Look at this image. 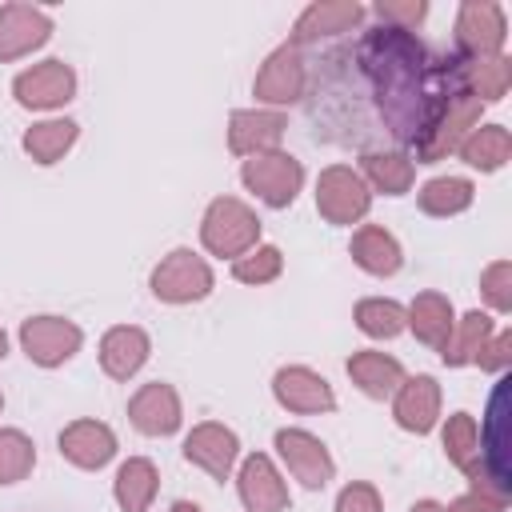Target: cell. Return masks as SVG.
Masks as SVG:
<instances>
[{
    "label": "cell",
    "instance_id": "cell-21",
    "mask_svg": "<svg viewBox=\"0 0 512 512\" xmlns=\"http://www.w3.org/2000/svg\"><path fill=\"white\" fill-rule=\"evenodd\" d=\"M60 456L84 472H96L116 456V432L104 420H72L60 432Z\"/></svg>",
    "mask_w": 512,
    "mask_h": 512
},
{
    "label": "cell",
    "instance_id": "cell-28",
    "mask_svg": "<svg viewBox=\"0 0 512 512\" xmlns=\"http://www.w3.org/2000/svg\"><path fill=\"white\" fill-rule=\"evenodd\" d=\"M492 332H496V324H492V316L488 312H464L456 324H452V332H448V340H444V348H440V360L448 364V368H464V364H476V356H480V348L492 340Z\"/></svg>",
    "mask_w": 512,
    "mask_h": 512
},
{
    "label": "cell",
    "instance_id": "cell-40",
    "mask_svg": "<svg viewBox=\"0 0 512 512\" xmlns=\"http://www.w3.org/2000/svg\"><path fill=\"white\" fill-rule=\"evenodd\" d=\"M476 364H480L484 372L504 376V372H508V364H512V332H492V340L480 348Z\"/></svg>",
    "mask_w": 512,
    "mask_h": 512
},
{
    "label": "cell",
    "instance_id": "cell-19",
    "mask_svg": "<svg viewBox=\"0 0 512 512\" xmlns=\"http://www.w3.org/2000/svg\"><path fill=\"white\" fill-rule=\"evenodd\" d=\"M236 488H240V504L248 512H284L288 508V484L276 472V464L264 452H252L240 472H236Z\"/></svg>",
    "mask_w": 512,
    "mask_h": 512
},
{
    "label": "cell",
    "instance_id": "cell-44",
    "mask_svg": "<svg viewBox=\"0 0 512 512\" xmlns=\"http://www.w3.org/2000/svg\"><path fill=\"white\" fill-rule=\"evenodd\" d=\"M4 352H8V336H4V328H0V360H4Z\"/></svg>",
    "mask_w": 512,
    "mask_h": 512
},
{
    "label": "cell",
    "instance_id": "cell-23",
    "mask_svg": "<svg viewBox=\"0 0 512 512\" xmlns=\"http://www.w3.org/2000/svg\"><path fill=\"white\" fill-rule=\"evenodd\" d=\"M456 84L476 96L480 104H496L508 96V84H512V60L508 56H456Z\"/></svg>",
    "mask_w": 512,
    "mask_h": 512
},
{
    "label": "cell",
    "instance_id": "cell-4",
    "mask_svg": "<svg viewBox=\"0 0 512 512\" xmlns=\"http://www.w3.org/2000/svg\"><path fill=\"white\" fill-rule=\"evenodd\" d=\"M212 284H216V276H212L208 260L196 256L192 248H172L148 276L152 296L164 304H196L212 292Z\"/></svg>",
    "mask_w": 512,
    "mask_h": 512
},
{
    "label": "cell",
    "instance_id": "cell-6",
    "mask_svg": "<svg viewBox=\"0 0 512 512\" xmlns=\"http://www.w3.org/2000/svg\"><path fill=\"white\" fill-rule=\"evenodd\" d=\"M372 208V192L348 164H328L316 180V212L328 224H356Z\"/></svg>",
    "mask_w": 512,
    "mask_h": 512
},
{
    "label": "cell",
    "instance_id": "cell-33",
    "mask_svg": "<svg viewBox=\"0 0 512 512\" xmlns=\"http://www.w3.org/2000/svg\"><path fill=\"white\" fill-rule=\"evenodd\" d=\"M76 120H40L24 132V152L36 164H56L72 144H76Z\"/></svg>",
    "mask_w": 512,
    "mask_h": 512
},
{
    "label": "cell",
    "instance_id": "cell-14",
    "mask_svg": "<svg viewBox=\"0 0 512 512\" xmlns=\"http://www.w3.org/2000/svg\"><path fill=\"white\" fill-rule=\"evenodd\" d=\"M236 456H240L236 432L224 428V424H216V420H204V424H196L184 436V460L196 464V468H204L212 480H228Z\"/></svg>",
    "mask_w": 512,
    "mask_h": 512
},
{
    "label": "cell",
    "instance_id": "cell-2",
    "mask_svg": "<svg viewBox=\"0 0 512 512\" xmlns=\"http://www.w3.org/2000/svg\"><path fill=\"white\" fill-rule=\"evenodd\" d=\"M200 240L212 256H232L236 260V256H244L248 248L260 244V216L236 196H216L204 208Z\"/></svg>",
    "mask_w": 512,
    "mask_h": 512
},
{
    "label": "cell",
    "instance_id": "cell-18",
    "mask_svg": "<svg viewBox=\"0 0 512 512\" xmlns=\"http://www.w3.org/2000/svg\"><path fill=\"white\" fill-rule=\"evenodd\" d=\"M128 420H132V428L144 432V436H172V432L180 428V420H184L176 388L164 384V380L144 384V388L128 400Z\"/></svg>",
    "mask_w": 512,
    "mask_h": 512
},
{
    "label": "cell",
    "instance_id": "cell-25",
    "mask_svg": "<svg viewBox=\"0 0 512 512\" xmlns=\"http://www.w3.org/2000/svg\"><path fill=\"white\" fill-rule=\"evenodd\" d=\"M352 260L368 272V276H396L400 264H404V252L396 244V236L380 224H360L352 232V244H348Z\"/></svg>",
    "mask_w": 512,
    "mask_h": 512
},
{
    "label": "cell",
    "instance_id": "cell-26",
    "mask_svg": "<svg viewBox=\"0 0 512 512\" xmlns=\"http://www.w3.org/2000/svg\"><path fill=\"white\" fill-rule=\"evenodd\" d=\"M456 316H452V300L440 292H420L408 308H404V328H412V336L428 348H444L448 332H452Z\"/></svg>",
    "mask_w": 512,
    "mask_h": 512
},
{
    "label": "cell",
    "instance_id": "cell-31",
    "mask_svg": "<svg viewBox=\"0 0 512 512\" xmlns=\"http://www.w3.org/2000/svg\"><path fill=\"white\" fill-rule=\"evenodd\" d=\"M472 200H476V188L464 176H432L416 192V204L424 216H460L464 208H472Z\"/></svg>",
    "mask_w": 512,
    "mask_h": 512
},
{
    "label": "cell",
    "instance_id": "cell-29",
    "mask_svg": "<svg viewBox=\"0 0 512 512\" xmlns=\"http://www.w3.org/2000/svg\"><path fill=\"white\" fill-rule=\"evenodd\" d=\"M116 504L120 512H148V504L156 500L160 492V472L152 460L144 456H128L120 468H116Z\"/></svg>",
    "mask_w": 512,
    "mask_h": 512
},
{
    "label": "cell",
    "instance_id": "cell-13",
    "mask_svg": "<svg viewBox=\"0 0 512 512\" xmlns=\"http://www.w3.org/2000/svg\"><path fill=\"white\" fill-rule=\"evenodd\" d=\"M272 396H276L280 408H288V412H304V416H312V412H332V408H336V392H332V384H328L320 372L304 368V364H288V368H280V372L272 376Z\"/></svg>",
    "mask_w": 512,
    "mask_h": 512
},
{
    "label": "cell",
    "instance_id": "cell-27",
    "mask_svg": "<svg viewBox=\"0 0 512 512\" xmlns=\"http://www.w3.org/2000/svg\"><path fill=\"white\" fill-rule=\"evenodd\" d=\"M360 172H364L360 180L372 184L384 196H404L416 180L412 156L408 152H384V148H364L360 152Z\"/></svg>",
    "mask_w": 512,
    "mask_h": 512
},
{
    "label": "cell",
    "instance_id": "cell-9",
    "mask_svg": "<svg viewBox=\"0 0 512 512\" xmlns=\"http://www.w3.org/2000/svg\"><path fill=\"white\" fill-rule=\"evenodd\" d=\"M304 88H308V68H304L300 48H292V44H280L276 52H268V60L260 64V72L252 80V96L272 108L296 104L304 96Z\"/></svg>",
    "mask_w": 512,
    "mask_h": 512
},
{
    "label": "cell",
    "instance_id": "cell-39",
    "mask_svg": "<svg viewBox=\"0 0 512 512\" xmlns=\"http://www.w3.org/2000/svg\"><path fill=\"white\" fill-rule=\"evenodd\" d=\"M336 512H384V504H380V492H376L372 484L352 480V484L340 488V496H336Z\"/></svg>",
    "mask_w": 512,
    "mask_h": 512
},
{
    "label": "cell",
    "instance_id": "cell-15",
    "mask_svg": "<svg viewBox=\"0 0 512 512\" xmlns=\"http://www.w3.org/2000/svg\"><path fill=\"white\" fill-rule=\"evenodd\" d=\"M360 20H364V8L356 0H316V4H308L296 16L288 44L292 48H304V44H316L324 36L352 32V28H360Z\"/></svg>",
    "mask_w": 512,
    "mask_h": 512
},
{
    "label": "cell",
    "instance_id": "cell-36",
    "mask_svg": "<svg viewBox=\"0 0 512 512\" xmlns=\"http://www.w3.org/2000/svg\"><path fill=\"white\" fill-rule=\"evenodd\" d=\"M280 268H284V252L276 244H256V248H248L244 256L232 260V276L240 284H268V280L280 276Z\"/></svg>",
    "mask_w": 512,
    "mask_h": 512
},
{
    "label": "cell",
    "instance_id": "cell-24",
    "mask_svg": "<svg viewBox=\"0 0 512 512\" xmlns=\"http://www.w3.org/2000/svg\"><path fill=\"white\" fill-rule=\"evenodd\" d=\"M348 376H352V384H356L364 396H372V400H388V396L404 384L400 360L388 356V352H376V348L352 352V356H348Z\"/></svg>",
    "mask_w": 512,
    "mask_h": 512
},
{
    "label": "cell",
    "instance_id": "cell-3",
    "mask_svg": "<svg viewBox=\"0 0 512 512\" xmlns=\"http://www.w3.org/2000/svg\"><path fill=\"white\" fill-rule=\"evenodd\" d=\"M480 108H484V104H480L476 96H468L464 88L448 92L444 104H440V112H436V120L428 124V132H424L420 144L412 148V152H416V164H436V160L452 156V152L464 144V136L480 124Z\"/></svg>",
    "mask_w": 512,
    "mask_h": 512
},
{
    "label": "cell",
    "instance_id": "cell-20",
    "mask_svg": "<svg viewBox=\"0 0 512 512\" xmlns=\"http://www.w3.org/2000/svg\"><path fill=\"white\" fill-rule=\"evenodd\" d=\"M288 120L280 112H264V108H236L228 116V148L236 156H260V152H276L284 140Z\"/></svg>",
    "mask_w": 512,
    "mask_h": 512
},
{
    "label": "cell",
    "instance_id": "cell-17",
    "mask_svg": "<svg viewBox=\"0 0 512 512\" xmlns=\"http://www.w3.org/2000/svg\"><path fill=\"white\" fill-rule=\"evenodd\" d=\"M392 416L404 432H432L440 420V384L436 376H404V384L392 392Z\"/></svg>",
    "mask_w": 512,
    "mask_h": 512
},
{
    "label": "cell",
    "instance_id": "cell-11",
    "mask_svg": "<svg viewBox=\"0 0 512 512\" xmlns=\"http://www.w3.org/2000/svg\"><path fill=\"white\" fill-rule=\"evenodd\" d=\"M480 468L484 476L512 496V468H508V376L496 380L488 412H484V432H480Z\"/></svg>",
    "mask_w": 512,
    "mask_h": 512
},
{
    "label": "cell",
    "instance_id": "cell-45",
    "mask_svg": "<svg viewBox=\"0 0 512 512\" xmlns=\"http://www.w3.org/2000/svg\"><path fill=\"white\" fill-rule=\"evenodd\" d=\"M0 408H4V396H0Z\"/></svg>",
    "mask_w": 512,
    "mask_h": 512
},
{
    "label": "cell",
    "instance_id": "cell-43",
    "mask_svg": "<svg viewBox=\"0 0 512 512\" xmlns=\"http://www.w3.org/2000/svg\"><path fill=\"white\" fill-rule=\"evenodd\" d=\"M168 512H204V508H200V504H192V500H176Z\"/></svg>",
    "mask_w": 512,
    "mask_h": 512
},
{
    "label": "cell",
    "instance_id": "cell-16",
    "mask_svg": "<svg viewBox=\"0 0 512 512\" xmlns=\"http://www.w3.org/2000/svg\"><path fill=\"white\" fill-rule=\"evenodd\" d=\"M52 20L44 8L32 4H0V60H20L48 44Z\"/></svg>",
    "mask_w": 512,
    "mask_h": 512
},
{
    "label": "cell",
    "instance_id": "cell-12",
    "mask_svg": "<svg viewBox=\"0 0 512 512\" xmlns=\"http://www.w3.org/2000/svg\"><path fill=\"white\" fill-rule=\"evenodd\" d=\"M276 452L284 460V468L304 484V488H324L336 476V460L324 448L320 436L304 432V428H280L276 432Z\"/></svg>",
    "mask_w": 512,
    "mask_h": 512
},
{
    "label": "cell",
    "instance_id": "cell-34",
    "mask_svg": "<svg viewBox=\"0 0 512 512\" xmlns=\"http://www.w3.org/2000/svg\"><path fill=\"white\" fill-rule=\"evenodd\" d=\"M356 328L372 340H392L404 332V308L384 296H368L356 304Z\"/></svg>",
    "mask_w": 512,
    "mask_h": 512
},
{
    "label": "cell",
    "instance_id": "cell-38",
    "mask_svg": "<svg viewBox=\"0 0 512 512\" xmlns=\"http://www.w3.org/2000/svg\"><path fill=\"white\" fill-rule=\"evenodd\" d=\"M372 12H376V20H380V24L412 32V28L428 16V4H424V0H380Z\"/></svg>",
    "mask_w": 512,
    "mask_h": 512
},
{
    "label": "cell",
    "instance_id": "cell-10",
    "mask_svg": "<svg viewBox=\"0 0 512 512\" xmlns=\"http://www.w3.org/2000/svg\"><path fill=\"white\" fill-rule=\"evenodd\" d=\"M508 36V20L504 8L492 0H464L456 12V44L460 56L476 60V56H500Z\"/></svg>",
    "mask_w": 512,
    "mask_h": 512
},
{
    "label": "cell",
    "instance_id": "cell-35",
    "mask_svg": "<svg viewBox=\"0 0 512 512\" xmlns=\"http://www.w3.org/2000/svg\"><path fill=\"white\" fill-rule=\"evenodd\" d=\"M36 444L20 428H0V484H16L32 472Z\"/></svg>",
    "mask_w": 512,
    "mask_h": 512
},
{
    "label": "cell",
    "instance_id": "cell-30",
    "mask_svg": "<svg viewBox=\"0 0 512 512\" xmlns=\"http://www.w3.org/2000/svg\"><path fill=\"white\" fill-rule=\"evenodd\" d=\"M456 152H460V160H464L468 168L496 172V168H504L508 156H512V136H508L504 124H476V128L464 136V144H460Z\"/></svg>",
    "mask_w": 512,
    "mask_h": 512
},
{
    "label": "cell",
    "instance_id": "cell-42",
    "mask_svg": "<svg viewBox=\"0 0 512 512\" xmlns=\"http://www.w3.org/2000/svg\"><path fill=\"white\" fill-rule=\"evenodd\" d=\"M408 512H444V504H436V500H416Z\"/></svg>",
    "mask_w": 512,
    "mask_h": 512
},
{
    "label": "cell",
    "instance_id": "cell-37",
    "mask_svg": "<svg viewBox=\"0 0 512 512\" xmlns=\"http://www.w3.org/2000/svg\"><path fill=\"white\" fill-rule=\"evenodd\" d=\"M480 292L492 304V312H512V264L508 260H492L480 272Z\"/></svg>",
    "mask_w": 512,
    "mask_h": 512
},
{
    "label": "cell",
    "instance_id": "cell-7",
    "mask_svg": "<svg viewBox=\"0 0 512 512\" xmlns=\"http://www.w3.org/2000/svg\"><path fill=\"white\" fill-rule=\"evenodd\" d=\"M84 344L80 324L64 320V316H28L20 324V348L32 364L40 368H60L68 364Z\"/></svg>",
    "mask_w": 512,
    "mask_h": 512
},
{
    "label": "cell",
    "instance_id": "cell-41",
    "mask_svg": "<svg viewBox=\"0 0 512 512\" xmlns=\"http://www.w3.org/2000/svg\"><path fill=\"white\" fill-rule=\"evenodd\" d=\"M444 512H504V504H496V500H488V496H480V492H464V496L452 500Z\"/></svg>",
    "mask_w": 512,
    "mask_h": 512
},
{
    "label": "cell",
    "instance_id": "cell-22",
    "mask_svg": "<svg viewBox=\"0 0 512 512\" xmlns=\"http://www.w3.org/2000/svg\"><path fill=\"white\" fill-rule=\"evenodd\" d=\"M148 352H152V340H148V332L136 328V324H116V328H108V332L100 336V368H104L112 380L136 376V372L144 368Z\"/></svg>",
    "mask_w": 512,
    "mask_h": 512
},
{
    "label": "cell",
    "instance_id": "cell-8",
    "mask_svg": "<svg viewBox=\"0 0 512 512\" xmlns=\"http://www.w3.org/2000/svg\"><path fill=\"white\" fill-rule=\"evenodd\" d=\"M12 96L20 108H36V112L64 108L76 96V72L64 60H40L12 80Z\"/></svg>",
    "mask_w": 512,
    "mask_h": 512
},
{
    "label": "cell",
    "instance_id": "cell-32",
    "mask_svg": "<svg viewBox=\"0 0 512 512\" xmlns=\"http://www.w3.org/2000/svg\"><path fill=\"white\" fill-rule=\"evenodd\" d=\"M440 444H444V456L468 476L472 468H480V428L468 412H452L444 420V432H440Z\"/></svg>",
    "mask_w": 512,
    "mask_h": 512
},
{
    "label": "cell",
    "instance_id": "cell-1",
    "mask_svg": "<svg viewBox=\"0 0 512 512\" xmlns=\"http://www.w3.org/2000/svg\"><path fill=\"white\" fill-rule=\"evenodd\" d=\"M356 76L372 92V108L384 136L416 148L428 124L436 120L448 92H456V56H432L412 32L376 24L368 28L352 52Z\"/></svg>",
    "mask_w": 512,
    "mask_h": 512
},
{
    "label": "cell",
    "instance_id": "cell-5",
    "mask_svg": "<svg viewBox=\"0 0 512 512\" xmlns=\"http://www.w3.org/2000/svg\"><path fill=\"white\" fill-rule=\"evenodd\" d=\"M240 180L248 192H256L268 208H288L304 184V164L292 156V152H260V156H248L244 168H240Z\"/></svg>",
    "mask_w": 512,
    "mask_h": 512
}]
</instances>
